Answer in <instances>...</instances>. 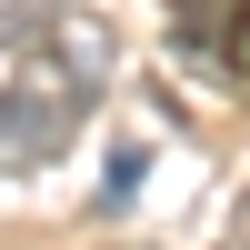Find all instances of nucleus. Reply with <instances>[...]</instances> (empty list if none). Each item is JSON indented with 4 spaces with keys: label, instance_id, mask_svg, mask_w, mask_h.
<instances>
[{
    "label": "nucleus",
    "instance_id": "nucleus-1",
    "mask_svg": "<svg viewBox=\"0 0 250 250\" xmlns=\"http://www.w3.org/2000/svg\"><path fill=\"white\" fill-rule=\"evenodd\" d=\"M110 60H120V40L100 10H60L30 50L0 60V170H50L80 140V120L100 110Z\"/></svg>",
    "mask_w": 250,
    "mask_h": 250
},
{
    "label": "nucleus",
    "instance_id": "nucleus-2",
    "mask_svg": "<svg viewBox=\"0 0 250 250\" xmlns=\"http://www.w3.org/2000/svg\"><path fill=\"white\" fill-rule=\"evenodd\" d=\"M130 190H140V150H120V160H110V190H100V200H110V210H120V200H130Z\"/></svg>",
    "mask_w": 250,
    "mask_h": 250
},
{
    "label": "nucleus",
    "instance_id": "nucleus-3",
    "mask_svg": "<svg viewBox=\"0 0 250 250\" xmlns=\"http://www.w3.org/2000/svg\"><path fill=\"white\" fill-rule=\"evenodd\" d=\"M230 250H250V190H240V210H230Z\"/></svg>",
    "mask_w": 250,
    "mask_h": 250
}]
</instances>
